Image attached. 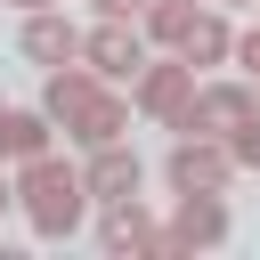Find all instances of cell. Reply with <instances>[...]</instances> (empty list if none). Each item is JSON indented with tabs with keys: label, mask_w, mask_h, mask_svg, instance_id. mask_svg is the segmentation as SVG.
<instances>
[{
	"label": "cell",
	"mask_w": 260,
	"mask_h": 260,
	"mask_svg": "<svg viewBox=\"0 0 260 260\" xmlns=\"http://www.w3.org/2000/svg\"><path fill=\"white\" fill-rule=\"evenodd\" d=\"M8 203H16V187H0V211H8Z\"/></svg>",
	"instance_id": "d6986e66"
},
{
	"label": "cell",
	"mask_w": 260,
	"mask_h": 260,
	"mask_svg": "<svg viewBox=\"0 0 260 260\" xmlns=\"http://www.w3.org/2000/svg\"><path fill=\"white\" fill-rule=\"evenodd\" d=\"M98 16H146V0H89Z\"/></svg>",
	"instance_id": "9a60e30c"
},
{
	"label": "cell",
	"mask_w": 260,
	"mask_h": 260,
	"mask_svg": "<svg viewBox=\"0 0 260 260\" xmlns=\"http://www.w3.org/2000/svg\"><path fill=\"white\" fill-rule=\"evenodd\" d=\"M162 228H171V252H219V244L236 236V219H228V195H211V187L179 195V211H171Z\"/></svg>",
	"instance_id": "ba28073f"
},
{
	"label": "cell",
	"mask_w": 260,
	"mask_h": 260,
	"mask_svg": "<svg viewBox=\"0 0 260 260\" xmlns=\"http://www.w3.org/2000/svg\"><path fill=\"white\" fill-rule=\"evenodd\" d=\"M89 179H81V162H65V154H32V162H16V211H24V228L41 236V244H65L81 219H89Z\"/></svg>",
	"instance_id": "7a4b0ae2"
},
{
	"label": "cell",
	"mask_w": 260,
	"mask_h": 260,
	"mask_svg": "<svg viewBox=\"0 0 260 260\" xmlns=\"http://www.w3.org/2000/svg\"><path fill=\"white\" fill-rule=\"evenodd\" d=\"M195 8H203V0H146V16H138V24H146V41H154V49H179V41H187V24H195Z\"/></svg>",
	"instance_id": "7c38bea8"
},
{
	"label": "cell",
	"mask_w": 260,
	"mask_h": 260,
	"mask_svg": "<svg viewBox=\"0 0 260 260\" xmlns=\"http://www.w3.org/2000/svg\"><path fill=\"white\" fill-rule=\"evenodd\" d=\"M81 65H98L106 81H138L146 73V24L138 16H98L81 32Z\"/></svg>",
	"instance_id": "8992f818"
},
{
	"label": "cell",
	"mask_w": 260,
	"mask_h": 260,
	"mask_svg": "<svg viewBox=\"0 0 260 260\" xmlns=\"http://www.w3.org/2000/svg\"><path fill=\"white\" fill-rule=\"evenodd\" d=\"M98 252L106 260H171V228L146 211V195L98 203Z\"/></svg>",
	"instance_id": "3957f363"
},
{
	"label": "cell",
	"mask_w": 260,
	"mask_h": 260,
	"mask_svg": "<svg viewBox=\"0 0 260 260\" xmlns=\"http://www.w3.org/2000/svg\"><path fill=\"white\" fill-rule=\"evenodd\" d=\"M236 146L228 138H203V130H179V146L162 154V179H171V195H195V187H211V195H228L236 187Z\"/></svg>",
	"instance_id": "277c9868"
},
{
	"label": "cell",
	"mask_w": 260,
	"mask_h": 260,
	"mask_svg": "<svg viewBox=\"0 0 260 260\" xmlns=\"http://www.w3.org/2000/svg\"><path fill=\"white\" fill-rule=\"evenodd\" d=\"M0 162H8V106H0Z\"/></svg>",
	"instance_id": "e0dca14e"
},
{
	"label": "cell",
	"mask_w": 260,
	"mask_h": 260,
	"mask_svg": "<svg viewBox=\"0 0 260 260\" xmlns=\"http://www.w3.org/2000/svg\"><path fill=\"white\" fill-rule=\"evenodd\" d=\"M81 179H89V195H98V203H122V195H138V187H146V162L130 154V138H114V146H89Z\"/></svg>",
	"instance_id": "8fae6325"
},
{
	"label": "cell",
	"mask_w": 260,
	"mask_h": 260,
	"mask_svg": "<svg viewBox=\"0 0 260 260\" xmlns=\"http://www.w3.org/2000/svg\"><path fill=\"white\" fill-rule=\"evenodd\" d=\"M228 146H236V162H244V171H260V114H252V122H244Z\"/></svg>",
	"instance_id": "4fadbf2b"
},
{
	"label": "cell",
	"mask_w": 260,
	"mask_h": 260,
	"mask_svg": "<svg viewBox=\"0 0 260 260\" xmlns=\"http://www.w3.org/2000/svg\"><path fill=\"white\" fill-rule=\"evenodd\" d=\"M252 114H260V81H252V73H244V81H203L179 130H203V138H236Z\"/></svg>",
	"instance_id": "52a82bcc"
},
{
	"label": "cell",
	"mask_w": 260,
	"mask_h": 260,
	"mask_svg": "<svg viewBox=\"0 0 260 260\" xmlns=\"http://www.w3.org/2000/svg\"><path fill=\"white\" fill-rule=\"evenodd\" d=\"M16 57H24V65H73V57H81V24H73L65 8H32V16L16 24Z\"/></svg>",
	"instance_id": "9c48e42d"
},
{
	"label": "cell",
	"mask_w": 260,
	"mask_h": 260,
	"mask_svg": "<svg viewBox=\"0 0 260 260\" xmlns=\"http://www.w3.org/2000/svg\"><path fill=\"white\" fill-rule=\"evenodd\" d=\"M41 106H49V122L89 154V146H114L122 130H130V114H138V98H122V81H106L98 65H49V81H41Z\"/></svg>",
	"instance_id": "6da1fadb"
},
{
	"label": "cell",
	"mask_w": 260,
	"mask_h": 260,
	"mask_svg": "<svg viewBox=\"0 0 260 260\" xmlns=\"http://www.w3.org/2000/svg\"><path fill=\"white\" fill-rule=\"evenodd\" d=\"M8 8H16V16H32V8H65V0H8Z\"/></svg>",
	"instance_id": "2e32d148"
},
{
	"label": "cell",
	"mask_w": 260,
	"mask_h": 260,
	"mask_svg": "<svg viewBox=\"0 0 260 260\" xmlns=\"http://www.w3.org/2000/svg\"><path fill=\"white\" fill-rule=\"evenodd\" d=\"M236 65L260 81V24H244V32H236Z\"/></svg>",
	"instance_id": "5bb4252c"
},
{
	"label": "cell",
	"mask_w": 260,
	"mask_h": 260,
	"mask_svg": "<svg viewBox=\"0 0 260 260\" xmlns=\"http://www.w3.org/2000/svg\"><path fill=\"white\" fill-rule=\"evenodd\" d=\"M179 57L195 65V73H219V65H236V8H195V24H187V41H179Z\"/></svg>",
	"instance_id": "30bf717a"
},
{
	"label": "cell",
	"mask_w": 260,
	"mask_h": 260,
	"mask_svg": "<svg viewBox=\"0 0 260 260\" xmlns=\"http://www.w3.org/2000/svg\"><path fill=\"white\" fill-rule=\"evenodd\" d=\"M195 89H203V73L171 49V57H146V73L130 81V98H138V114L146 122H162V130H179L187 122V106H195Z\"/></svg>",
	"instance_id": "5b68a950"
},
{
	"label": "cell",
	"mask_w": 260,
	"mask_h": 260,
	"mask_svg": "<svg viewBox=\"0 0 260 260\" xmlns=\"http://www.w3.org/2000/svg\"><path fill=\"white\" fill-rule=\"evenodd\" d=\"M219 8H260V0H219Z\"/></svg>",
	"instance_id": "ac0fdd59"
}]
</instances>
